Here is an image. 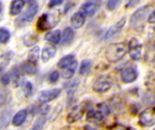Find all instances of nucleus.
<instances>
[{
  "label": "nucleus",
  "mask_w": 155,
  "mask_h": 130,
  "mask_svg": "<svg viewBox=\"0 0 155 130\" xmlns=\"http://www.w3.org/2000/svg\"><path fill=\"white\" fill-rule=\"evenodd\" d=\"M128 51V47L124 43H114L107 46L105 50V57L110 62H116L122 60Z\"/></svg>",
  "instance_id": "1"
},
{
  "label": "nucleus",
  "mask_w": 155,
  "mask_h": 130,
  "mask_svg": "<svg viewBox=\"0 0 155 130\" xmlns=\"http://www.w3.org/2000/svg\"><path fill=\"white\" fill-rule=\"evenodd\" d=\"M60 20V12L54 11L50 14H44L37 21L36 27L40 31H45L54 27Z\"/></svg>",
  "instance_id": "2"
},
{
  "label": "nucleus",
  "mask_w": 155,
  "mask_h": 130,
  "mask_svg": "<svg viewBox=\"0 0 155 130\" xmlns=\"http://www.w3.org/2000/svg\"><path fill=\"white\" fill-rule=\"evenodd\" d=\"M38 12V4L36 1H31L25 9V11L20 14L15 20V25L17 27H24L30 24L35 18V14Z\"/></svg>",
  "instance_id": "3"
},
{
  "label": "nucleus",
  "mask_w": 155,
  "mask_h": 130,
  "mask_svg": "<svg viewBox=\"0 0 155 130\" xmlns=\"http://www.w3.org/2000/svg\"><path fill=\"white\" fill-rule=\"evenodd\" d=\"M150 10H151L150 5H146L142 6L139 9H137L131 16L130 24L134 28H139L141 25H143V23L145 17L147 16V14H149Z\"/></svg>",
  "instance_id": "4"
},
{
  "label": "nucleus",
  "mask_w": 155,
  "mask_h": 130,
  "mask_svg": "<svg viewBox=\"0 0 155 130\" xmlns=\"http://www.w3.org/2000/svg\"><path fill=\"white\" fill-rule=\"evenodd\" d=\"M139 122L143 127H152L155 125V108L151 107L144 109L139 116Z\"/></svg>",
  "instance_id": "5"
},
{
  "label": "nucleus",
  "mask_w": 155,
  "mask_h": 130,
  "mask_svg": "<svg viewBox=\"0 0 155 130\" xmlns=\"http://www.w3.org/2000/svg\"><path fill=\"white\" fill-rule=\"evenodd\" d=\"M112 84L113 81L111 78L107 75H103L95 81V82L93 85V90L95 92H99V93L106 92L111 89Z\"/></svg>",
  "instance_id": "6"
},
{
  "label": "nucleus",
  "mask_w": 155,
  "mask_h": 130,
  "mask_svg": "<svg viewBox=\"0 0 155 130\" xmlns=\"http://www.w3.org/2000/svg\"><path fill=\"white\" fill-rule=\"evenodd\" d=\"M128 51H129V54L133 60H134V61L141 60L142 52H143V45L136 38H132L129 41Z\"/></svg>",
  "instance_id": "7"
},
{
  "label": "nucleus",
  "mask_w": 155,
  "mask_h": 130,
  "mask_svg": "<svg viewBox=\"0 0 155 130\" xmlns=\"http://www.w3.org/2000/svg\"><path fill=\"white\" fill-rule=\"evenodd\" d=\"M61 93L60 89H51V90H43L40 92L38 96V101L41 103H47L49 101H52L55 100Z\"/></svg>",
  "instance_id": "8"
},
{
  "label": "nucleus",
  "mask_w": 155,
  "mask_h": 130,
  "mask_svg": "<svg viewBox=\"0 0 155 130\" xmlns=\"http://www.w3.org/2000/svg\"><path fill=\"white\" fill-rule=\"evenodd\" d=\"M125 22H126V17H123L121 20H119L115 24H114L113 26H111L107 32L105 33L104 34V39L105 40H109V39H112L114 38L116 34H118L122 29L124 28V24H125Z\"/></svg>",
  "instance_id": "9"
},
{
  "label": "nucleus",
  "mask_w": 155,
  "mask_h": 130,
  "mask_svg": "<svg viewBox=\"0 0 155 130\" xmlns=\"http://www.w3.org/2000/svg\"><path fill=\"white\" fill-rule=\"evenodd\" d=\"M104 119H105V115L99 109H90L87 112L86 119L89 122L95 123L97 125H102L103 122L104 121Z\"/></svg>",
  "instance_id": "10"
},
{
  "label": "nucleus",
  "mask_w": 155,
  "mask_h": 130,
  "mask_svg": "<svg viewBox=\"0 0 155 130\" xmlns=\"http://www.w3.org/2000/svg\"><path fill=\"white\" fill-rule=\"evenodd\" d=\"M122 81L125 83H131L137 80L138 78V71L135 68H126L121 72Z\"/></svg>",
  "instance_id": "11"
},
{
  "label": "nucleus",
  "mask_w": 155,
  "mask_h": 130,
  "mask_svg": "<svg viewBox=\"0 0 155 130\" xmlns=\"http://www.w3.org/2000/svg\"><path fill=\"white\" fill-rule=\"evenodd\" d=\"M99 6H100L99 2H97V1H88V2H85L84 4H83V5L81 7V10H82V13L84 15L92 16L99 9Z\"/></svg>",
  "instance_id": "12"
},
{
  "label": "nucleus",
  "mask_w": 155,
  "mask_h": 130,
  "mask_svg": "<svg viewBox=\"0 0 155 130\" xmlns=\"http://www.w3.org/2000/svg\"><path fill=\"white\" fill-rule=\"evenodd\" d=\"M84 106H76L74 107L68 114L67 116V121L68 123H74L78 121L84 115Z\"/></svg>",
  "instance_id": "13"
},
{
  "label": "nucleus",
  "mask_w": 155,
  "mask_h": 130,
  "mask_svg": "<svg viewBox=\"0 0 155 130\" xmlns=\"http://www.w3.org/2000/svg\"><path fill=\"white\" fill-rule=\"evenodd\" d=\"M85 23V15L82 12L74 13L71 17V25L74 29L81 28Z\"/></svg>",
  "instance_id": "14"
},
{
  "label": "nucleus",
  "mask_w": 155,
  "mask_h": 130,
  "mask_svg": "<svg viewBox=\"0 0 155 130\" xmlns=\"http://www.w3.org/2000/svg\"><path fill=\"white\" fill-rule=\"evenodd\" d=\"M56 53V49L53 45H47L44 47L42 51V60L44 62H48L50 59H52Z\"/></svg>",
  "instance_id": "15"
},
{
  "label": "nucleus",
  "mask_w": 155,
  "mask_h": 130,
  "mask_svg": "<svg viewBox=\"0 0 155 130\" xmlns=\"http://www.w3.org/2000/svg\"><path fill=\"white\" fill-rule=\"evenodd\" d=\"M75 61V58H74V55L73 54H69V55H66L64 57H63L57 63V66L60 68V69H67L68 67H70L71 65H73Z\"/></svg>",
  "instance_id": "16"
},
{
  "label": "nucleus",
  "mask_w": 155,
  "mask_h": 130,
  "mask_svg": "<svg viewBox=\"0 0 155 130\" xmlns=\"http://www.w3.org/2000/svg\"><path fill=\"white\" fill-rule=\"evenodd\" d=\"M45 40L49 43H52L54 44H57L60 43L61 41V32L59 30H53V31H50L48 32L46 34H45Z\"/></svg>",
  "instance_id": "17"
},
{
  "label": "nucleus",
  "mask_w": 155,
  "mask_h": 130,
  "mask_svg": "<svg viewBox=\"0 0 155 130\" xmlns=\"http://www.w3.org/2000/svg\"><path fill=\"white\" fill-rule=\"evenodd\" d=\"M27 117V110L26 109H22L19 110L16 114H15L13 118V125L15 127H20L25 120Z\"/></svg>",
  "instance_id": "18"
},
{
  "label": "nucleus",
  "mask_w": 155,
  "mask_h": 130,
  "mask_svg": "<svg viewBox=\"0 0 155 130\" xmlns=\"http://www.w3.org/2000/svg\"><path fill=\"white\" fill-rule=\"evenodd\" d=\"M24 5H25V1H21V0L12 1V3L10 5V10H9L10 14L11 15L19 14L21 13Z\"/></svg>",
  "instance_id": "19"
},
{
  "label": "nucleus",
  "mask_w": 155,
  "mask_h": 130,
  "mask_svg": "<svg viewBox=\"0 0 155 130\" xmlns=\"http://www.w3.org/2000/svg\"><path fill=\"white\" fill-rule=\"evenodd\" d=\"M20 71L22 73L26 74V75H34L36 72V67L35 64L26 62L21 64L20 66Z\"/></svg>",
  "instance_id": "20"
},
{
  "label": "nucleus",
  "mask_w": 155,
  "mask_h": 130,
  "mask_svg": "<svg viewBox=\"0 0 155 130\" xmlns=\"http://www.w3.org/2000/svg\"><path fill=\"white\" fill-rule=\"evenodd\" d=\"M39 47L38 46H35L34 48H32L29 52H28V62L33 63V64H36L38 62L39 60Z\"/></svg>",
  "instance_id": "21"
},
{
  "label": "nucleus",
  "mask_w": 155,
  "mask_h": 130,
  "mask_svg": "<svg viewBox=\"0 0 155 130\" xmlns=\"http://www.w3.org/2000/svg\"><path fill=\"white\" fill-rule=\"evenodd\" d=\"M74 31H73L72 28H70V27L64 28V30L63 32V35H62V42H63V43L64 44L70 43L73 41V39H74Z\"/></svg>",
  "instance_id": "22"
},
{
  "label": "nucleus",
  "mask_w": 155,
  "mask_h": 130,
  "mask_svg": "<svg viewBox=\"0 0 155 130\" xmlns=\"http://www.w3.org/2000/svg\"><path fill=\"white\" fill-rule=\"evenodd\" d=\"M37 42H38V35L35 34V33H27L24 37V43L27 47H30V46L35 45Z\"/></svg>",
  "instance_id": "23"
},
{
  "label": "nucleus",
  "mask_w": 155,
  "mask_h": 130,
  "mask_svg": "<svg viewBox=\"0 0 155 130\" xmlns=\"http://www.w3.org/2000/svg\"><path fill=\"white\" fill-rule=\"evenodd\" d=\"M14 56V52H5L1 55V58H0V68H1V71H3L5 67L10 62L11 59L13 58Z\"/></svg>",
  "instance_id": "24"
},
{
  "label": "nucleus",
  "mask_w": 155,
  "mask_h": 130,
  "mask_svg": "<svg viewBox=\"0 0 155 130\" xmlns=\"http://www.w3.org/2000/svg\"><path fill=\"white\" fill-rule=\"evenodd\" d=\"M76 68H77V62H74V63L73 65H71L67 69L64 70V71L62 72V77L65 80H69V79L73 78Z\"/></svg>",
  "instance_id": "25"
},
{
  "label": "nucleus",
  "mask_w": 155,
  "mask_h": 130,
  "mask_svg": "<svg viewBox=\"0 0 155 130\" xmlns=\"http://www.w3.org/2000/svg\"><path fill=\"white\" fill-rule=\"evenodd\" d=\"M92 68V62L90 60H84L81 62L80 69H79V73L81 75H87Z\"/></svg>",
  "instance_id": "26"
},
{
  "label": "nucleus",
  "mask_w": 155,
  "mask_h": 130,
  "mask_svg": "<svg viewBox=\"0 0 155 130\" xmlns=\"http://www.w3.org/2000/svg\"><path fill=\"white\" fill-rule=\"evenodd\" d=\"M11 78L14 81V85L18 86L21 83V71L17 68L15 67L11 71Z\"/></svg>",
  "instance_id": "27"
},
{
  "label": "nucleus",
  "mask_w": 155,
  "mask_h": 130,
  "mask_svg": "<svg viewBox=\"0 0 155 130\" xmlns=\"http://www.w3.org/2000/svg\"><path fill=\"white\" fill-rule=\"evenodd\" d=\"M45 123V115L39 116L35 119V123H34L31 130H42Z\"/></svg>",
  "instance_id": "28"
},
{
  "label": "nucleus",
  "mask_w": 155,
  "mask_h": 130,
  "mask_svg": "<svg viewBox=\"0 0 155 130\" xmlns=\"http://www.w3.org/2000/svg\"><path fill=\"white\" fill-rule=\"evenodd\" d=\"M22 90H23V93L24 95L28 98L32 95V92H33V85L30 81H25L23 84H22Z\"/></svg>",
  "instance_id": "29"
},
{
  "label": "nucleus",
  "mask_w": 155,
  "mask_h": 130,
  "mask_svg": "<svg viewBox=\"0 0 155 130\" xmlns=\"http://www.w3.org/2000/svg\"><path fill=\"white\" fill-rule=\"evenodd\" d=\"M10 115H11V112L10 111H7V110H5L2 112L1 114V128H5L7 125H8V122H9V119H10Z\"/></svg>",
  "instance_id": "30"
},
{
  "label": "nucleus",
  "mask_w": 155,
  "mask_h": 130,
  "mask_svg": "<svg viewBox=\"0 0 155 130\" xmlns=\"http://www.w3.org/2000/svg\"><path fill=\"white\" fill-rule=\"evenodd\" d=\"M10 39V33L8 30L5 28L2 27L0 28V43H5L9 41Z\"/></svg>",
  "instance_id": "31"
},
{
  "label": "nucleus",
  "mask_w": 155,
  "mask_h": 130,
  "mask_svg": "<svg viewBox=\"0 0 155 130\" xmlns=\"http://www.w3.org/2000/svg\"><path fill=\"white\" fill-rule=\"evenodd\" d=\"M111 104H112V107L114 108V109L115 111L118 110V109H123V100H121L119 98H115L114 100H112Z\"/></svg>",
  "instance_id": "32"
},
{
  "label": "nucleus",
  "mask_w": 155,
  "mask_h": 130,
  "mask_svg": "<svg viewBox=\"0 0 155 130\" xmlns=\"http://www.w3.org/2000/svg\"><path fill=\"white\" fill-rule=\"evenodd\" d=\"M98 109L100 111H102L105 116H107L108 114H110V109L109 107L105 104V103H101L98 105Z\"/></svg>",
  "instance_id": "33"
},
{
  "label": "nucleus",
  "mask_w": 155,
  "mask_h": 130,
  "mask_svg": "<svg viewBox=\"0 0 155 130\" xmlns=\"http://www.w3.org/2000/svg\"><path fill=\"white\" fill-rule=\"evenodd\" d=\"M59 79V72L57 71H54L51 73L50 77H49V80H50V82L52 83H55Z\"/></svg>",
  "instance_id": "34"
},
{
  "label": "nucleus",
  "mask_w": 155,
  "mask_h": 130,
  "mask_svg": "<svg viewBox=\"0 0 155 130\" xmlns=\"http://www.w3.org/2000/svg\"><path fill=\"white\" fill-rule=\"evenodd\" d=\"M118 4H119V1L111 0V1H109V2H107V4H106L107 9H108V10H114V9L117 6Z\"/></svg>",
  "instance_id": "35"
},
{
  "label": "nucleus",
  "mask_w": 155,
  "mask_h": 130,
  "mask_svg": "<svg viewBox=\"0 0 155 130\" xmlns=\"http://www.w3.org/2000/svg\"><path fill=\"white\" fill-rule=\"evenodd\" d=\"M9 82H10V76H9V74L5 73V74L2 75V77H1V83H2V85L6 86V85L9 84Z\"/></svg>",
  "instance_id": "36"
},
{
  "label": "nucleus",
  "mask_w": 155,
  "mask_h": 130,
  "mask_svg": "<svg viewBox=\"0 0 155 130\" xmlns=\"http://www.w3.org/2000/svg\"><path fill=\"white\" fill-rule=\"evenodd\" d=\"M109 130H129V128L121 125V124H114L110 128Z\"/></svg>",
  "instance_id": "37"
},
{
  "label": "nucleus",
  "mask_w": 155,
  "mask_h": 130,
  "mask_svg": "<svg viewBox=\"0 0 155 130\" xmlns=\"http://www.w3.org/2000/svg\"><path fill=\"white\" fill-rule=\"evenodd\" d=\"M148 22L150 24H155V10H153L148 16Z\"/></svg>",
  "instance_id": "38"
},
{
  "label": "nucleus",
  "mask_w": 155,
  "mask_h": 130,
  "mask_svg": "<svg viewBox=\"0 0 155 130\" xmlns=\"http://www.w3.org/2000/svg\"><path fill=\"white\" fill-rule=\"evenodd\" d=\"M61 4H63V1H62V0H59V1H50V2L48 3V6H49V7H54V6L59 5H61Z\"/></svg>",
  "instance_id": "39"
},
{
  "label": "nucleus",
  "mask_w": 155,
  "mask_h": 130,
  "mask_svg": "<svg viewBox=\"0 0 155 130\" xmlns=\"http://www.w3.org/2000/svg\"><path fill=\"white\" fill-rule=\"evenodd\" d=\"M84 130H97V129H96V128H93L92 126L87 125V126H85V127H84Z\"/></svg>",
  "instance_id": "40"
},
{
  "label": "nucleus",
  "mask_w": 155,
  "mask_h": 130,
  "mask_svg": "<svg viewBox=\"0 0 155 130\" xmlns=\"http://www.w3.org/2000/svg\"><path fill=\"white\" fill-rule=\"evenodd\" d=\"M153 66L155 67V55L153 56Z\"/></svg>",
  "instance_id": "41"
},
{
  "label": "nucleus",
  "mask_w": 155,
  "mask_h": 130,
  "mask_svg": "<svg viewBox=\"0 0 155 130\" xmlns=\"http://www.w3.org/2000/svg\"><path fill=\"white\" fill-rule=\"evenodd\" d=\"M153 130H155V128H154V129H153Z\"/></svg>",
  "instance_id": "42"
}]
</instances>
